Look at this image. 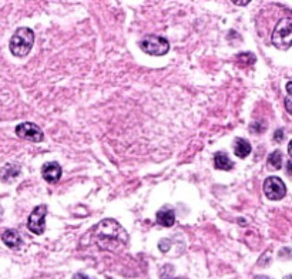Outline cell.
Wrapping results in <instances>:
<instances>
[{
    "instance_id": "6da1fadb",
    "label": "cell",
    "mask_w": 292,
    "mask_h": 279,
    "mask_svg": "<svg viewBox=\"0 0 292 279\" xmlns=\"http://www.w3.org/2000/svg\"><path fill=\"white\" fill-rule=\"evenodd\" d=\"M93 238L99 246L105 249H114L116 246L127 242V232L114 219H104L93 230Z\"/></svg>"
},
{
    "instance_id": "7a4b0ae2",
    "label": "cell",
    "mask_w": 292,
    "mask_h": 279,
    "mask_svg": "<svg viewBox=\"0 0 292 279\" xmlns=\"http://www.w3.org/2000/svg\"><path fill=\"white\" fill-rule=\"evenodd\" d=\"M34 43V33L29 27H20L15 32L10 39L9 49L10 53L16 57H26Z\"/></svg>"
},
{
    "instance_id": "3957f363",
    "label": "cell",
    "mask_w": 292,
    "mask_h": 279,
    "mask_svg": "<svg viewBox=\"0 0 292 279\" xmlns=\"http://www.w3.org/2000/svg\"><path fill=\"white\" fill-rule=\"evenodd\" d=\"M272 44L276 49L285 50L292 46V19L285 17L279 20L272 32Z\"/></svg>"
},
{
    "instance_id": "277c9868",
    "label": "cell",
    "mask_w": 292,
    "mask_h": 279,
    "mask_svg": "<svg viewBox=\"0 0 292 279\" xmlns=\"http://www.w3.org/2000/svg\"><path fill=\"white\" fill-rule=\"evenodd\" d=\"M140 49L150 56H164L170 50V43L164 37L150 34L140 42Z\"/></svg>"
},
{
    "instance_id": "5b68a950",
    "label": "cell",
    "mask_w": 292,
    "mask_h": 279,
    "mask_svg": "<svg viewBox=\"0 0 292 279\" xmlns=\"http://www.w3.org/2000/svg\"><path fill=\"white\" fill-rule=\"evenodd\" d=\"M46 214H47V207L46 205H39L36 207L32 214L29 215L27 221V228L30 232L36 235H42L46 228Z\"/></svg>"
},
{
    "instance_id": "8992f818",
    "label": "cell",
    "mask_w": 292,
    "mask_h": 279,
    "mask_svg": "<svg viewBox=\"0 0 292 279\" xmlns=\"http://www.w3.org/2000/svg\"><path fill=\"white\" fill-rule=\"evenodd\" d=\"M264 194L268 199L272 201H279L285 197L287 187L284 181L278 177H268L264 182Z\"/></svg>"
},
{
    "instance_id": "52a82bcc",
    "label": "cell",
    "mask_w": 292,
    "mask_h": 279,
    "mask_svg": "<svg viewBox=\"0 0 292 279\" xmlns=\"http://www.w3.org/2000/svg\"><path fill=\"white\" fill-rule=\"evenodd\" d=\"M16 135L23 140L33 141V143H40L44 138V134L39 126L33 123H21L16 127Z\"/></svg>"
},
{
    "instance_id": "ba28073f",
    "label": "cell",
    "mask_w": 292,
    "mask_h": 279,
    "mask_svg": "<svg viewBox=\"0 0 292 279\" xmlns=\"http://www.w3.org/2000/svg\"><path fill=\"white\" fill-rule=\"evenodd\" d=\"M42 175L43 178L50 184L57 182L62 178V167H60V164L59 163H46L42 168Z\"/></svg>"
},
{
    "instance_id": "9c48e42d",
    "label": "cell",
    "mask_w": 292,
    "mask_h": 279,
    "mask_svg": "<svg viewBox=\"0 0 292 279\" xmlns=\"http://www.w3.org/2000/svg\"><path fill=\"white\" fill-rule=\"evenodd\" d=\"M214 165L217 170H223V171H230L234 167V163L230 160V157L227 155V152L224 151H218L214 155Z\"/></svg>"
},
{
    "instance_id": "30bf717a",
    "label": "cell",
    "mask_w": 292,
    "mask_h": 279,
    "mask_svg": "<svg viewBox=\"0 0 292 279\" xmlns=\"http://www.w3.org/2000/svg\"><path fill=\"white\" fill-rule=\"evenodd\" d=\"M1 239L4 242V245H7L9 248L12 249H19L21 245V238L19 235L17 231L15 230H7L3 235H1Z\"/></svg>"
},
{
    "instance_id": "8fae6325",
    "label": "cell",
    "mask_w": 292,
    "mask_h": 279,
    "mask_svg": "<svg viewBox=\"0 0 292 279\" xmlns=\"http://www.w3.org/2000/svg\"><path fill=\"white\" fill-rule=\"evenodd\" d=\"M251 144L244 140V138H235L234 140V154L238 157V158H245L251 154Z\"/></svg>"
},
{
    "instance_id": "7c38bea8",
    "label": "cell",
    "mask_w": 292,
    "mask_h": 279,
    "mask_svg": "<svg viewBox=\"0 0 292 279\" xmlns=\"http://www.w3.org/2000/svg\"><path fill=\"white\" fill-rule=\"evenodd\" d=\"M157 222L161 227H172L175 222V213L172 210L163 208L157 213Z\"/></svg>"
},
{
    "instance_id": "4fadbf2b",
    "label": "cell",
    "mask_w": 292,
    "mask_h": 279,
    "mask_svg": "<svg viewBox=\"0 0 292 279\" xmlns=\"http://www.w3.org/2000/svg\"><path fill=\"white\" fill-rule=\"evenodd\" d=\"M268 165L274 170H281L282 168V152L279 150L274 151L268 157Z\"/></svg>"
},
{
    "instance_id": "5bb4252c",
    "label": "cell",
    "mask_w": 292,
    "mask_h": 279,
    "mask_svg": "<svg viewBox=\"0 0 292 279\" xmlns=\"http://www.w3.org/2000/svg\"><path fill=\"white\" fill-rule=\"evenodd\" d=\"M238 60L240 62H245L248 65V63H254L255 62V57H254L252 53H242V54L238 56Z\"/></svg>"
},
{
    "instance_id": "9a60e30c",
    "label": "cell",
    "mask_w": 292,
    "mask_h": 279,
    "mask_svg": "<svg viewBox=\"0 0 292 279\" xmlns=\"http://www.w3.org/2000/svg\"><path fill=\"white\" fill-rule=\"evenodd\" d=\"M274 140H275L276 143L284 141V131H282V130H276V131H275V135H274Z\"/></svg>"
},
{
    "instance_id": "2e32d148",
    "label": "cell",
    "mask_w": 292,
    "mask_h": 279,
    "mask_svg": "<svg viewBox=\"0 0 292 279\" xmlns=\"http://www.w3.org/2000/svg\"><path fill=\"white\" fill-rule=\"evenodd\" d=\"M285 108H287V111H288L290 114H292V96L285 98Z\"/></svg>"
},
{
    "instance_id": "e0dca14e",
    "label": "cell",
    "mask_w": 292,
    "mask_h": 279,
    "mask_svg": "<svg viewBox=\"0 0 292 279\" xmlns=\"http://www.w3.org/2000/svg\"><path fill=\"white\" fill-rule=\"evenodd\" d=\"M73 279H90L87 275H84V274H76Z\"/></svg>"
},
{
    "instance_id": "ac0fdd59",
    "label": "cell",
    "mask_w": 292,
    "mask_h": 279,
    "mask_svg": "<svg viewBox=\"0 0 292 279\" xmlns=\"http://www.w3.org/2000/svg\"><path fill=\"white\" fill-rule=\"evenodd\" d=\"M287 172L290 174V175H292V161H288V164H287Z\"/></svg>"
},
{
    "instance_id": "d6986e66",
    "label": "cell",
    "mask_w": 292,
    "mask_h": 279,
    "mask_svg": "<svg viewBox=\"0 0 292 279\" xmlns=\"http://www.w3.org/2000/svg\"><path fill=\"white\" fill-rule=\"evenodd\" d=\"M287 91H288L290 96H292V82H290V83L287 84Z\"/></svg>"
},
{
    "instance_id": "ffe728a7",
    "label": "cell",
    "mask_w": 292,
    "mask_h": 279,
    "mask_svg": "<svg viewBox=\"0 0 292 279\" xmlns=\"http://www.w3.org/2000/svg\"><path fill=\"white\" fill-rule=\"evenodd\" d=\"M288 154L292 157V140L290 141V146H288Z\"/></svg>"
},
{
    "instance_id": "44dd1931",
    "label": "cell",
    "mask_w": 292,
    "mask_h": 279,
    "mask_svg": "<svg viewBox=\"0 0 292 279\" xmlns=\"http://www.w3.org/2000/svg\"><path fill=\"white\" fill-rule=\"evenodd\" d=\"M235 4H240V6H244V4H248V1H235Z\"/></svg>"
},
{
    "instance_id": "7402d4cb",
    "label": "cell",
    "mask_w": 292,
    "mask_h": 279,
    "mask_svg": "<svg viewBox=\"0 0 292 279\" xmlns=\"http://www.w3.org/2000/svg\"><path fill=\"white\" fill-rule=\"evenodd\" d=\"M254 279H270L268 277H264V275H261V277H255Z\"/></svg>"
},
{
    "instance_id": "603a6c76",
    "label": "cell",
    "mask_w": 292,
    "mask_h": 279,
    "mask_svg": "<svg viewBox=\"0 0 292 279\" xmlns=\"http://www.w3.org/2000/svg\"><path fill=\"white\" fill-rule=\"evenodd\" d=\"M1 215H3V208L0 207V218H1Z\"/></svg>"
},
{
    "instance_id": "cb8c5ba5",
    "label": "cell",
    "mask_w": 292,
    "mask_h": 279,
    "mask_svg": "<svg viewBox=\"0 0 292 279\" xmlns=\"http://www.w3.org/2000/svg\"><path fill=\"white\" fill-rule=\"evenodd\" d=\"M285 279H292V275H291V277H287V278H285Z\"/></svg>"
}]
</instances>
